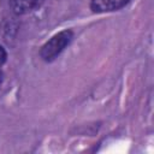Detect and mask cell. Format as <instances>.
I'll return each mask as SVG.
<instances>
[{
  "label": "cell",
  "mask_w": 154,
  "mask_h": 154,
  "mask_svg": "<svg viewBox=\"0 0 154 154\" xmlns=\"http://www.w3.org/2000/svg\"><path fill=\"white\" fill-rule=\"evenodd\" d=\"M71 40H72V31L70 30L60 31L43 45L40 52L41 58L46 61L53 60L58 54H60L64 51V48L71 42Z\"/></svg>",
  "instance_id": "cell-1"
},
{
  "label": "cell",
  "mask_w": 154,
  "mask_h": 154,
  "mask_svg": "<svg viewBox=\"0 0 154 154\" xmlns=\"http://www.w3.org/2000/svg\"><path fill=\"white\" fill-rule=\"evenodd\" d=\"M130 0H91L90 7L94 12H112L125 6Z\"/></svg>",
  "instance_id": "cell-2"
},
{
  "label": "cell",
  "mask_w": 154,
  "mask_h": 154,
  "mask_svg": "<svg viewBox=\"0 0 154 154\" xmlns=\"http://www.w3.org/2000/svg\"><path fill=\"white\" fill-rule=\"evenodd\" d=\"M45 0H10L12 11L17 14H24L38 8Z\"/></svg>",
  "instance_id": "cell-3"
},
{
  "label": "cell",
  "mask_w": 154,
  "mask_h": 154,
  "mask_svg": "<svg viewBox=\"0 0 154 154\" xmlns=\"http://www.w3.org/2000/svg\"><path fill=\"white\" fill-rule=\"evenodd\" d=\"M5 60H6V51L4 49L2 46H0V66L5 63Z\"/></svg>",
  "instance_id": "cell-4"
},
{
  "label": "cell",
  "mask_w": 154,
  "mask_h": 154,
  "mask_svg": "<svg viewBox=\"0 0 154 154\" xmlns=\"http://www.w3.org/2000/svg\"><path fill=\"white\" fill-rule=\"evenodd\" d=\"M0 84H1V73H0Z\"/></svg>",
  "instance_id": "cell-5"
}]
</instances>
